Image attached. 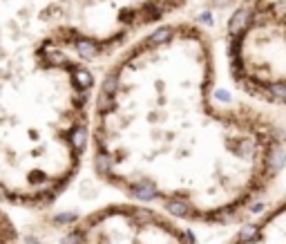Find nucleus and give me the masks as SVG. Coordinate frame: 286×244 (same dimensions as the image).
I'll return each mask as SVG.
<instances>
[{"label":"nucleus","mask_w":286,"mask_h":244,"mask_svg":"<svg viewBox=\"0 0 286 244\" xmlns=\"http://www.w3.org/2000/svg\"><path fill=\"white\" fill-rule=\"evenodd\" d=\"M94 173L175 220L231 222L286 166L279 119L219 87V47L199 18L173 16L112 56L92 99Z\"/></svg>","instance_id":"f257e3e1"},{"label":"nucleus","mask_w":286,"mask_h":244,"mask_svg":"<svg viewBox=\"0 0 286 244\" xmlns=\"http://www.w3.org/2000/svg\"><path fill=\"white\" fill-rule=\"evenodd\" d=\"M221 27V63L228 90L270 112L286 128V3L228 0Z\"/></svg>","instance_id":"f03ea898"},{"label":"nucleus","mask_w":286,"mask_h":244,"mask_svg":"<svg viewBox=\"0 0 286 244\" xmlns=\"http://www.w3.org/2000/svg\"><path fill=\"white\" fill-rule=\"evenodd\" d=\"M235 244H286V193H282Z\"/></svg>","instance_id":"7ed1b4c3"},{"label":"nucleus","mask_w":286,"mask_h":244,"mask_svg":"<svg viewBox=\"0 0 286 244\" xmlns=\"http://www.w3.org/2000/svg\"><path fill=\"white\" fill-rule=\"evenodd\" d=\"M27 244H38V240H36V237H32V235H29V237H27Z\"/></svg>","instance_id":"20e7f679"},{"label":"nucleus","mask_w":286,"mask_h":244,"mask_svg":"<svg viewBox=\"0 0 286 244\" xmlns=\"http://www.w3.org/2000/svg\"><path fill=\"white\" fill-rule=\"evenodd\" d=\"M284 3H286V0H284Z\"/></svg>","instance_id":"39448f33"}]
</instances>
